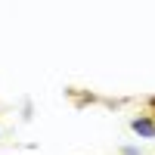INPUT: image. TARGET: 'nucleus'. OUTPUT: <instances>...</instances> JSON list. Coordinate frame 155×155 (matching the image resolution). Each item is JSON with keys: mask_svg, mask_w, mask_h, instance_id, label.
Here are the masks:
<instances>
[{"mask_svg": "<svg viewBox=\"0 0 155 155\" xmlns=\"http://www.w3.org/2000/svg\"><path fill=\"white\" fill-rule=\"evenodd\" d=\"M130 127H134V134H140L143 140H155V118H152V115H140V118H134Z\"/></svg>", "mask_w": 155, "mask_h": 155, "instance_id": "1", "label": "nucleus"}, {"mask_svg": "<svg viewBox=\"0 0 155 155\" xmlns=\"http://www.w3.org/2000/svg\"><path fill=\"white\" fill-rule=\"evenodd\" d=\"M121 155H140V149H134V146H124V149H121Z\"/></svg>", "mask_w": 155, "mask_h": 155, "instance_id": "2", "label": "nucleus"}, {"mask_svg": "<svg viewBox=\"0 0 155 155\" xmlns=\"http://www.w3.org/2000/svg\"><path fill=\"white\" fill-rule=\"evenodd\" d=\"M152 109H155V99H152Z\"/></svg>", "mask_w": 155, "mask_h": 155, "instance_id": "3", "label": "nucleus"}]
</instances>
